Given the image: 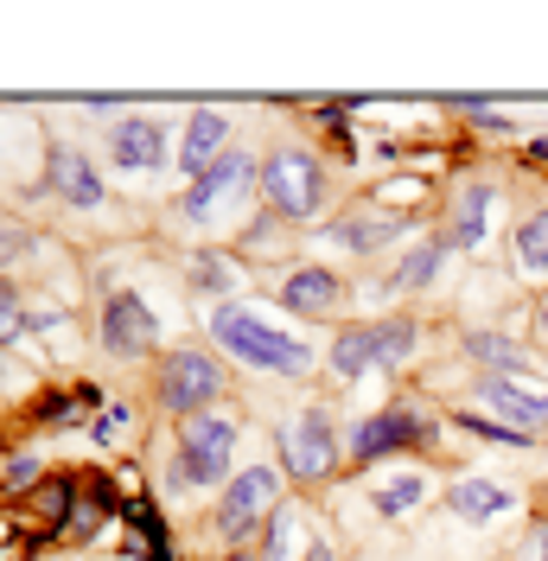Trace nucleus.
Here are the masks:
<instances>
[{
  "mask_svg": "<svg viewBox=\"0 0 548 561\" xmlns=\"http://www.w3.org/2000/svg\"><path fill=\"white\" fill-rule=\"evenodd\" d=\"M484 230H491V185H466L453 198V224H446V243L459 249H479Z\"/></svg>",
  "mask_w": 548,
  "mask_h": 561,
  "instance_id": "obj_18",
  "label": "nucleus"
},
{
  "mask_svg": "<svg viewBox=\"0 0 548 561\" xmlns=\"http://www.w3.org/2000/svg\"><path fill=\"white\" fill-rule=\"evenodd\" d=\"M38 479V459H13V466H7V485H33Z\"/></svg>",
  "mask_w": 548,
  "mask_h": 561,
  "instance_id": "obj_27",
  "label": "nucleus"
},
{
  "mask_svg": "<svg viewBox=\"0 0 548 561\" xmlns=\"http://www.w3.org/2000/svg\"><path fill=\"white\" fill-rule=\"evenodd\" d=\"M529 561H548V529L543 524L529 529Z\"/></svg>",
  "mask_w": 548,
  "mask_h": 561,
  "instance_id": "obj_28",
  "label": "nucleus"
},
{
  "mask_svg": "<svg viewBox=\"0 0 548 561\" xmlns=\"http://www.w3.org/2000/svg\"><path fill=\"white\" fill-rule=\"evenodd\" d=\"M198 280H205V287H217V280H224V262H210V255H205V262H198Z\"/></svg>",
  "mask_w": 548,
  "mask_h": 561,
  "instance_id": "obj_29",
  "label": "nucleus"
},
{
  "mask_svg": "<svg viewBox=\"0 0 548 561\" xmlns=\"http://www.w3.org/2000/svg\"><path fill=\"white\" fill-rule=\"evenodd\" d=\"M20 332H26V300L0 280V351L7 345H20Z\"/></svg>",
  "mask_w": 548,
  "mask_h": 561,
  "instance_id": "obj_24",
  "label": "nucleus"
},
{
  "mask_svg": "<svg viewBox=\"0 0 548 561\" xmlns=\"http://www.w3.org/2000/svg\"><path fill=\"white\" fill-rule=\"evenodd\" d=\"M103 517H109V485H90V504H77V511H70V529H77V536H96Z\"/></svg>",
  "mask_w": 548,
  "mask_h": 561,
  "instance_id": "obj_25",
  "label": "nucleus"
},
{
  "mask_svg": "<svg viewBox=\"0 0 548 561\" xmlns=\"http://www.w3.org/2000/svg\"><path fill=\"white\" fill-rule=\"evenodd\" d=\"M274 517V472L269 466H249V472H237V485L224 491V504H217V529L224 536H255V529Z\"/></svg>",
  "mask_w": 548,
  "mask_h": 561,
  "instance_id": "obj_7",
  "label": "nucleus"
},
{
  "mask_svg": "<svg viewBox=\"0 0 548 561\" xmlns=\"http://www.w3.org/2000/svg\"><path fill=\"white\" fill-rule=\"evenodd\" d=\"M281 459H287L294 479H326L339 466V427L319 415V409L281 421Z\"/></svg>",
  "mask_w": 548,
  "mask_h": 561,
  "instance_id": "obj_6",
  "label": "nucleus"
},
{
  "mask_svg": "<svg viewBox=\"0 0 548 561\" xmlns=\"http://www.w3.org/2000/svg\"><path fill=\"white\" fill-rule=\"evenodd\" d=\"M45 179H52V192H58L65 205H77V210H96V205H103V173L83 160V147H52V167H45Z\"/></svg>",
  "mask_w": 548,
  "mask_h": 561,
  "instance_id": "obj_13",
  "label": "nucleus"
},
{
  "mask_svg": "<svg viewBox=\"0 0 548 561\" xmlns=\"http://www.w3.org/2000/svg\"><path fill=\"white\" fill-rule=\"evenodd\" d=\"M536 319H543V332H548V300H543V307H536Z\"/></svg>",
  "mask_w": 548,
  "mask_h": 561,
  "instance_id": "obj_31",
  "label": "nucleus"
},
{
  "mask_svg": "<svg viewBox=\"0 0 548 561\" xmlns=\"http://www.w3.org/2000/svg\"><path fill=\"white\" fill-rule=\"evenodd\" d=\"M262 198L287 224H312L326 210V173H319V160H312L307 147H274L269 160H262Z\"/></svg>",
  "mask_w": 548,
  "mask_h": 561,
  "instance_id": "obj_2",
  "label": "nucleus"
},
{
  "mask_svg": "<svg viewBox=\"0 0 548 561\" xmlns=\"http://www.w3.org/2000/svg\"><path fill=\"white\" fill-rule=\"evenodd\" d=\"M421 497H427V479H421V472H396L389 485H377V511L383 517H409Z\"/></svg>",
  "mask_w": 548,
  "mask_h": 561,
  "instance_id": "obj_21",
  "label": "nucleus"
},
{
  "mask_svg": "<svg viewBox=\"0 0 548 561\" xmlns=\"http://www.w3.org/2000/svg\"><path fill=\"white\" fill-rule=\"evenodd\" d=\"M294 542H300L294 511H281V504H274V517H269V561H294Z\"/></svg>",
  "mask_w": 548,
  "mask_h": 561,
  "instance_id": "obj_23",
  "label": "nucleus"
},
{
  "mask_svg": "<svg viewBox=\"0 0 548 561\" xmlns=\"http://www.w3.org/2000/svg\"><path fill=\"white\" fill-rule=\"evenodd\" d=\"M414 351V325L409 319H377V325H344L339 345H332V370L344 383L364 377V370H396Z\"/></svg>",
  "mask_w": 548,
  "mask_h": 561,
  "instance_id": "obj_4",
  "label": "nucleus"
},
{
  "mask_svg": "<svg viewBox=\"0 0 548 561\" xmlns=\"http://www.w3.org/2000/svg\"><path fill=\"white\" fill-rule=\"evenodd\" d=\"M446 504H453V517H459V524H498V517L516 504V491L511 485H491V479H459V485L446 491Z\"/></svg>",
  "mask_w": 548,
  "mask_h": 561,
  "instance_id": "obj_16",
  "label": "nucleus"
},
{
  "mask_svg": "<svg viewBox=\"0 0 548 561\" xmlns=\"http://www.w3.org/2000/svg\"><path fill=\"white\" fill-rule=\"evenodd\" d=\"M466 351H472L479 364H491L498 377H523V370H529V357H523L511 339H498V332H472V339H466Z\"/></svg>",
  "mask_w": 548,
  "mask_h": 561,
  "instance_id": "obj_20",
  "label": "nucleus"
},
{
  "mask_svg": "<svg viewBox=\"0 0 548 561\" xmlns=\"http://www.w3.org/2000/svg\"><path fill=\"white\" fill-rule=\"evenodd\" d=\"M446 249H453L446 237H441V243H427V249H414L409 262L396 268V287H427V280H434V275L446 268Z\"/></svg>",
  "mask_w": 548,
  "mask_h": 561,
  "instance_id": "obj_22",
  "label": "nucleus"
},
{
  "mask_svg": "<svg viewBox=\"0 0 548 561\" xmlns=\"http://www.w3.org/2000/svg\"><path fill=\"white\" fill-rule=\"evenodd\" d=\"M249 179H262V167H255L249 153H224L205 179H192V192H185V217H192V224H210L230 198H242Z\"/></svg>",
  "mask_w": 548,
  "mask_h": 561,
  "instance_id": "obj_10",
  "label": "nucleus"
},
{
  "mask_svg": "<svg viewBox=\"0 0 548 561\" xmlns=\"http://www.w3.org/2000/svg\"><path fill=\"white\" fill-rule=\"evenodd\" d=\"M160 402H167L172 415H205V402H217V389H224V370H217V357L210 351H167L160 357Z\"/></svg>",
  "mask_w": 548,
  "mask_h": 561,
  "instance_id": "obj_5",
  "label": "nucleus"
},
{
  "mask_svg": "<svg viewBox=\"0 0 548 561\" xmlns=\"http://www.w3.org/2000/svg\"><path fill=\"white\" fill-rule=\"evenodd\" d=\"M230 153V122L217 115V108H192V122H185V140H179V167L192 179H205L217 160Z\"/></svg>",
  "mask_w": 548,
  "mask_h": 561,
  "instance_id": "obj_12",
  "label": "nucleus"
},
{
  "mask_svg": "<svg viewBox=\"0 0 548 561\" xmlns=\"http://www.w3.org/2000/svg\"><path fill=\"white\" fill-rule=\"evenodd\" d=\"M434 427L421 415H409V409H383V415H370L357 434H351V459H383V454H409V447H421Z\"/></svg>",
  "mask_w": 548,
  "mask_h": 561,
  "instance_id": "obj_11",
  "label": "nucleus"
},
{
  "mask_svg": "<svg viewBox=\"0 0 548 561\" xmlns=\"http://www.w3.org/2000/svg\"><path fill=\"white\" fill-rule=\"evenodd\" d=\"M224 561H255V556H224Z\"/></svg>",
  "mask_w": 548,
  "mask_h": 561,
  "instance_id": "obj_32",
  "label": "nucleus"
},
{
  "mask_svg": "<svg viewBox=\"0 0 548 561\" xmlns=\"http://www.w3.org/2000/svg\"><path fill=\"white\" fill-rule=\"evenodd\" d=\"M402 230H409V217H339V224L326 230V243L332 249H364V255H370V249H389Z\"/></svg>",
  "mask_w": 548,
  "mask_h": 561,
  "instance_id": "obj_17",
  "label": "nucleus"
},
{
  "mask_svg": "<svg viewBox=\"0 0 548 561\" xmlns=\"http://www.w3.org/2000/svg\"><path fill=\"white\" fill-rule=\"evenodd\" d=\"M109 160H115L122 173H160L179 153H172V140H167V122H153V115H122L115 135H109Z\"/></svg>",
  "mask_w": 548,
  "mask_h": 561,
  "instance_id": "obj_8",
  "label": "nucleus"
},
{
  "mask_svg": "<svg viewBox=\"0 0 548 561\" xmlns=\"http://www.w3.org/2000/svg\"><path fill=\"white\" fill-rule=\"evenodd\" d=\"M210 339L230 351L237 364L249 370H269V377H307L312 370V351L287 332H274L269 319L242 313V307H210Z\"/></svg>",
  "mask_w": 548,
  "mask_h": 561,
  "instance_id": "obj_1",
  "label": "nucleus"
},
{
  "mask_svg": "<svg viewBox=\"0 0 548 561\" xmlns=\"http://www.w3.org/2000/svg\"><path fill=\"white\" fill-rule=\"evenodd\" d=\"M484 402H491V421H504L516 434H529V427H548V389H516L511 377H491L484 383Z\"/></svg>",
  "mask_w": 548,
  "mask_h": 561,
  "instance_id": "obj_14",
  "label": "nucleus"
},
{
  "mask_svg": "<svg viewBox=\"0 0 548 561\" xmlns=\"http://www.w3.org/2000/svg\"><path fill=\"white\" fill-rule=\"evenodd\" d=\"M230 454H237V421L185 415L179 421V459H172V479H179V485H217V479H230Z\"/></svg>",
  "mask_w": 548,
  "mask_h": 561,
  "instance_id": "obj_3",
  "label": "nucleus"
},
{
  "mask_svg": "<svg viewBox=\"0 0 548 561\" xmlns=\"http://www.w3.org/2000/svg\"><path fill=\"white\" fill-rule=\"evenodd\" d=\"M103 345L115 357H140V351L160 345V319L140 294H109L103 300Z\"/></svg>",
  "mask_w": 548,
  "mask_h": 561,
  "instance_id": "obj_9",
  "label": "nucleus"
},
{
  "mask_svg": "<svg viewBox=\"0 0 548 561\" xmlns=\"http://www.w3.org/2000/svg\"><path fill=\"white\" fill-rule=\"evenodd\" d=\"M516 268L523 275H548V210L516 224Z\"/></svg>",
  "mask_w": 548,
  "mask_h": 561,
  "instance_id": "obj_19",
  "label": "nucleus"
},
{
  "mask_svg": "<svg viewBox=\"0 0 548 561\" xmlns=\"http://www.w3.org/2000/svg\"><path fill=\"white\" fill-rule=\"evenodd\" d=\"M307 561H332V549H307Z\"/></svg>",
  "mask_w": 548,
  "mask_h": 561,
  "instance_id": "obj_30",
  "label": "nucleus"
},
{
  "mask_svg": "<svg viewBox=\"0 0 548 561\" xmlns=\"http://www.w3.org/2000/svg\"><path fill=\"white\" fill-rule=\"evenodd\" d=\"M281 300H287V313L326 319L344 300V287H339V275H332V268H294V275L281 280Z\"/></svg>",
  "mask_w": 548,
  "mask_h": 561,
  "instance_id": "obj_15",
  "label": "nucleus"
},
{
  "mask_svg": "<svg viewBox=\"0 0 548 561\" xmlns=\"http://www.w3.org/2000/svg\"><path fill=\"white\" fill-rule=\"evenodd\" d=\"M26 249H33L26 230H0V262H13V255H26Z\"/></svg>",
  "mask_w": 548,
  "mask_h": 561,
  "instance_id": "obj_26",
  "label": "nucleus"
}]
</instances>
